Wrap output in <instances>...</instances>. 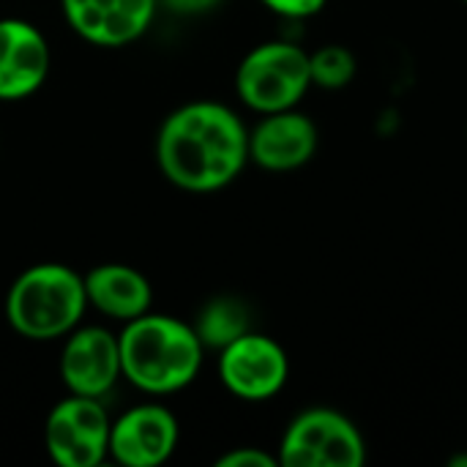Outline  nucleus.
I'll use <instances>...</instances> for the list:
<instances>
[{"label": "nucleus", "instance_id": "ddd939ff", "mask_svg": "<svg viewBox=\"0 0 467 467\" xmlns=\"http://www.w3.org/2000/svg\"><path fill=\"white\" fill-rule=\"evenodd\" d=\"M88 306L109 320L129 323L153 306V287L142 271L126 263H101L82 274Z\"/></svg>", "mask_w": 467, "mask_h": 467}, {"label": "nucleus", "instance_id": "4468645a", "mask_svg": "<svg viewBox=\"0 0 467 467\" xmlns=\"http://www.w3.org/2000/svg\"><path fill=\"white\" fill-rule=\"evenodd\" d=\"M194 331L205 350H222L246 331H252V317L244 301L233 296H219L200 309Z\"/></svg>", "mask_w": 467, "mask_h": 467}, {"label": "nucleus", "instance_id": "f257e3e1", "mask_svg": "<svg viewBox=\"0 0 467 467\" xmlns=\"http://www.w3.org/2000/svg\"><path fill=\"white\" fill-rule=\"evenodd\" d=\"M156 161L161 175L181 192H222L249 164V129L222 101L181 104L159 129Z\"/></svg>", "mask_w": 467, "mask_h": 467}, {"label": "nucleus", "instance_id": "1a4fd4ad", "mask_svg": "<svg viewBox=\"0 0 467 467\" xmlns=\"http://www.w3.org/2000/svg\"><path fill=\"white\" fill-rule=\"evenodd\" d=\"M181 441V424L175 413L164 405L145 402L109 427V457L123 467H159L164 465Z\"/></svg>", "mask_w": 467, "mask_h": 467}, {"label": "nucleus", "instance_id": "6ab92c4d", "mask_svg": "<svg viewBox=\"0 0 467 467\" xmlns=\"http://www.w3.org/2000/svg\"><path fill=\"white\" fill-rule=\"evenodd\" d=\"M449 465H451V467H467V454H460V457H451V460H449Z\"/></svg>", "mask_w": 467, "mask_h": 467}, {"label": "nucleus", "instance_id": "f3484780", "mask_svg": "<svg viewBox=\"0 0 467 467\" xmlns=\"http://www.w3.org/2000/svg\"><path fill=\"white\" fill-rule=\"evenodd\" d=\"M268 11L285 19H309L326 8L328 0H260Z\"/></svg>", "mask_w": 467, "mask_h": 467}, {"label": "nucleus", "instance_id": "aec40b11", "mask_svg": "<svg viewBox=\"0 0 467 467\" xmlns=\"http://www.w3.org/2000/svg\"><path fill=\"white\" fill-rule=\"evenodd\" d=\"M462 3H467V0H462Z\"/></svg>", "mask_w": 467, "mask_h": 467}, {"label": "nucleus", "instance_id": "a211bd4d", "mask_svg": "<svg viewBox=\"0 0 467 467\" xmlns=\"http://www.w3.org/2000/svg\"><path fill=\"white\" fill-rule=\"evenodd\" d=\"M159 5H164L167 11L178 16H200V14H211L213 8H219L222 0H159Z\"/></svg>", "mask_w": 467, "mask_h": 467}, {"label": "nucleus", "instance_id": "20e7f679", "mask_svg": "<svg viewBox=\"0 0 467 467\" xmlns=\"http://www.w3.org/2000/svg\"><path fill=\"white\" fill-rule=\"evenodd\" d=\"M309 88V52L282 38L249 49L235 71V93L257 115L298 107Z\"/></svg>", "mask_w": 467, "mask_h": 467}, {"label": "nucleus", "instance_id": "f8f14e48", "mask_svg": "<svg viewBox=\"0 0 467 467\" xmlns=\"http://www.w3.org/2000/svg\"><path fill=\"white\" fill-rule=\"evenodd\" d=\"M49 41L19 16L0 19V101H22L33 96L49 77Z\"/></svg>", "mask_w": 467, "mask_h": 467}, {"label": "nucleus", "instance_id": "423d86ee", "mask_svg": "<svg viewBox=\"0 0 467 467\" xmlns=\"http://www.w3.org/2000/svg\"><path fill=\"white\" fill-rule=\"evenodd\" d=\"M109 427L101 400L68 394L47 416V454L60 467H99L109 457Z\"/></svg>", "mask_w": 467, "mask_h": 467}, {"label": "nucleus", "instance_id": "f03ea898", "mask_svg": "<svg viewBox=\"0 0 467 467\" xmlns=\"http://www.w3.org/2000/svg\"><path fill=\"white\" fill-rule=\"evenodd\" d=\"M123 378L150 397H170L189 389L205 358L194 326L170 315L145 312L118 334Z\"/></svg>", "mask_w": 467, "mask_h": 467}, {"label": "nucleus", "instance_id": "9b49d317", "mask_svg": "<svg viewBox=\"0 0 467 467\" xmlns=\"http://www.w3.org/2000/svg\"><path fill=\"white\" fill-rule=\"evenodd\" d=\"M68 27L93 47H126L148 33L159 0H60Z\"/></svg>", "mask_w": 467, "mask_h": 467}, {"label": "nucleus", "instance_id": "39448f33", "mask_svg": "<svg viewBox=\"0 0 467 467\" xmlns=\"http://www.w3.org/2000/svg\"><path fill=\"white\" fill-rule=\"evenodd\" d=\"M276 460L282 467H361L367 441L342 410L306 408L287 424Z\"/></svg>", "mask_w": 467, "mask_h": 467}, {"label": "nucleus", "instance_id": "7ed1b4c3", "mask_svg": "<svg viewBox=\"0 0 467 467\" xmlns=\"http://www.w3.org/2000/svg\"><path fill=\"white\" fill-rule=\"evenodd\" d=\"M88 309L85 279L63 263L25 268L5 296V320L22 339L52 342L82 323Z\"/></svg>", "mask_w": 467, "mask_h": 467}, {"label": "nucleus", "instance_id": "6e6552de", "mask_svg": "<svg viewBox=\"0 0 467 467\" xmlns=\"http://www.w3.org/2000/svg\"><path fill=\"white\" fill-rule=\"evenodd\" d=\"M57 369L68 394L104 400L123 378L118 334L104 326H77L66 334Z\"/></svg>", "mask_w": 467, "mask_h": 467}, {"label": "nucleus", "instance_id": "9d476101", "mask_svg": "<svg viewBox=\"0 0 467 467\" xmlns=\"http://www.w3.org/2000/svg\"><path fill=\"white\" fill-rule=\"evenodd\" d=\"M320 145L317 123L298 107L268 112L249 129V161L268 172H293L306 167Z\"/></svg>", "mask_w": 467, "mask_h": 467}, {"label": "nucleus", "instance_id": "0eeeda50", "mask_svg": "<svg viewBox=\"0 0 467 467\" xmlns=\"http://www.w3.org/2000/svg\"><path fill=\"white\" fill-rule=\"evenodd\" d=\"M290 378V358L285 348L265 334L246 331L219 350V380L244 402L274 400Z\"/></svg>", "mask_w": 467, "mask_h": 467}, {"label": "nucleus", "instance_id": "dca6fc26", "mask_svg": "<svg viewBox=\"0 0 467 467\" xmlns=\"http://www.w3.org/2000/svg\"><path fill=\"white\" fill-rule=\"evenodd\" d=\"M279 460L263 449L254 446H244V449H233L227 454H222L216 460V467H276Z\"/></svg>", "mask_w": 467, "mask_h": 467}, {"label": "nucleus", "instance_id": "2eb2a0df", "mask_svg": "<svg viewBox=\"0 0 467 467\" xmlns=\"http://www.w3.org/2000/svg\"><path fill=\"white\" fill-rule=\"evenodd\" d=\"M358 57L345 44H326L315 52H309V74L312 85L323 90H342L356 79Z\"/></svg>", "mask_w": 467, "mask_h": 467}]
</instances>
